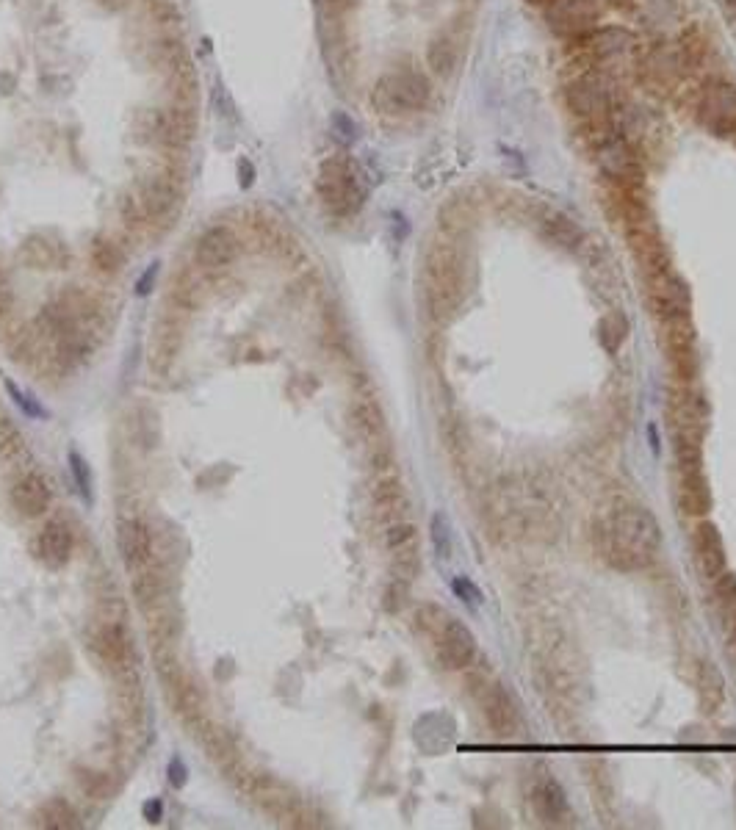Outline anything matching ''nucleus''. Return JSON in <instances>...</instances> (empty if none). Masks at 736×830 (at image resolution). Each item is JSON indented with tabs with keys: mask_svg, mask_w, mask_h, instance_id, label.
Returning <instances> with one entry per match:
<instances>
[{
	"mask_svg": "<svg viewBox=\"0 0 736 830\" xmlns=\"http://www.w3.org/2000/svg\"><path fill=\"white\" fill-rule=\"evenodd\" d=\"M598 537L604 557L620 570H640L651 565L662 546V532L653 512L631 501H618L604 512Z\"/></svg>",
	"mask_w": 736,
	"mask_h": 830,
	"instance_id": "1",
	"label": "nucleus"
},
{
	"mask_svg": "<svg viewBox=\"0 0 736 830\" xmlns=\"http://www.w3.org/2000/svg\"><path fill=\"white\" fill-rule=\"evenodd\" d=\"M416 629L432 645V653L443 670H463L474 662L476 640L463 623L443 612L440 606H421L416 612Z\"/></svg>",
	"mask_w": 736,
	"mask_h": 830,
	"instance_id": "2",
	"label": "nucleus"
},
{
	"mask_svg": "<svg viewBox=\"0 0 736 830\" xmlns=\"http://www.w3.org/2000/svg\"><path fill=\"white\" fill-rule=\"evenodd\" d=\"M316 194H319L321 205L338 219L355 216L366 202L363 178L346 155H330L327 161H321Z\"/></svg>",
	"mask_w": 736,
	"mask_h": 830,
	"instance_id": "3",
	"label": "nucleus"
},
{
	"mask_svg": "<svg viewBox=\"0 0 736 830\" xmlns=\"http://www.w3.org/2000/svg\"><path fill=\"white\" fill-rule=\"evenodd\" d=\"M424 291L435 316H449L465 294V266L452 247H435L424 266Z\"/></svg>",
	"mask_w": 736,
	"mask_h": 830,
	"instance_id": "4",
	"label": "nucleus"
},
{
	"mask_svg": "<svg viewBox=\"0 0 736 830\" xmlns=\"http://www.w3.org/2000/svg\"><path fill=\"white\" fill-rule=\"evenodd\" d=\"M429 81L424 72L416 70H393L385 72L380 81L374 83L371 103L380 114L388 117H404V114H416L429 103Z\"/></svg>",
	"mask_w": 736,
	"mask_h": 830,
	"instance_id": "5",
	"label": "nucleus"
},
{
	"mask_svg": "<svg viewBox=\"0 0 736 830\" xmlns=\"http://www.w3.org/2000/svg\"><path fill=\"white\" fill-rule=\"evenodd\" d=\"M565 103L584 122H604L612 114L615 97L604 75L584 72L565 86Z\"/></svg>",
	"mask_w": 736,
	"mask_h": 830,
	"instance_id": "6",
	"label": "nucleus"
},
{
	"mask_svg": "<svg viewBox=\"0 0 736 830\" xmlns=\"http://www.w3.org/2000/svg\"><path fill=\"white\" fill-rule=\"evenodd\" d=\"M695 117L714 136L736 133V86L728 81H712L703 86L695 103Z\"/></svg>",
	"mask_w": 736,
	"mask_h": 830,
	"instance_id": "7",
	"label": "nucleus"
},
{
	"mask_svg": "<svg viewBox=\"0 0 736 830\" xmlns=\"http://www.w3.org/2000/svg\"><path fill=\"white\" fill-rule=\"evenodd\" d=\"M546 23L557 36L579 39L598 28L595 0H551L546 6Z\"/></svg>",
	"mask_w": 736,
	"mask_h": 830,
	"instance_id": "8",
	"label": "nucleus"
},
{
	"mask_svg": "<svg viewBox=\"0 0 736 830\" xmlns=\"http://www.w3.org/2000/svg\"><path fill=\"white\" fill-rule=\"evenodd\" d=\"M178 200L180 194L175 189V183L161 175H150L147 180H142L139 186V194H136V211L142 216L144 222L150 225H167V219L175 211H178Z\"/></svg>",
	"mask_w": 736,
	"mask_h": 830,
	"instance_id": "9",
	"label": "nucleus"
},
{
	"mask_svg": "<svg viewBox=\"0 0 736 830\" xmlns=\"http://www.w3.org/2000/svg\"><path fill=\"white\" fill-rule=\"evenodd\" d=\"M706 418H709V407L703 402L701 393H695L692 388L676 393L673 424H676V440L681 446H701L703 432H706Z\"/></svg>",
	"mask_w": 736,
	"mask_h": 830,
	"instance_id": "10",
	"label": "nucleus"
},
{
	"mask_svg": "<svg viewBox=\"0 0 736 830\" xmlns=\"http://www.w3.org/2000/svg\"><path fill=\"white\" fill-rule=\"evenodd\" d=\"M238 258V236L225 225L208 227L194 247V261L205 272H219L227 269Z\"/></svg>",
	"mask_w": 736,
	"mask_h": 830,
	"instance_id": "11",
	"label": "nucleus"
},
{
	"mask_svg": "<svg viewBox=\"0 0 736 830\" xmlns=\"http://www.w3.org/2000/svg\"><path fill=\"white\" fill-rule=\"evenodd\" d=\"M653 308L659 313L662 324L673 321H687L692 310V297H689L687 283L673 272H662L653 277Z\"/></svg>",
	"mask_w": 736,
	"mask_h": 830,
	"instance_id": "12",
	"label": "nucleus"
},
{
	"mask_svg": "<svg viewBox=\"0 0 736 830\" xmlns=\"http://www.w3.org/2000/svg\"><path fill=\"white\" fill-rule=\"evenodd\" d=\"M598 166L606 178L620 186H637L642 180V164L634 147L623 139H609L598 147Z\"/></svg>",
	"mask_w": 736,
	"mask_h": 830,
	"instance_id": "13",
	"label": "nucleus"
},
{
	"mask_svg": "<svg viewBox=\"0 0 736 830\" xmlns=\"http://www.w3.org/2000/svg\"><path fill=\"white\" fill-rule=\"evenodd\" d=\"M117 546L125 568L142 573L153 559V532L142 518H122L117 532Z\"/></svg>",
	"mask_w": 736,
	"mask_h": 830,
	"instance_id": "14",
	"label": "nucleus"
},
{
	"mask_svg": "<svg viewBox=\"0 0 736 830\" xmlns=\"http://www.w3.org/2000/svg\"><path fill=\"white\" fill-rule=\"evenodd\" d=\"M72 546H75V537H72L70 523L61 521V518H50V521L42 526V532L36 534L34 554L42 559L48 568H61V565H67V559H70L72 554Z\"/></svg>",
	"mask_w": 736,
	"mask_h": 830,
	"instance_id": "15",
	"label": "nucleus"
},
{
	"mask_svg": "<svg viewBox=\"0 0 736 830\" xmlns=\"http://www.w3.org/2000/svg\"><path fill=\"white\" fill-rule=\"evenodd\" d=\"M692 551H695V565L706 579H723L725 570V548L720 534L712 523H701L692 534Z\"/></svg>",
	"mask_w": 736,
	"mask_h": 830,
	"instance_id": "16",
	"label": "nucleus"
},
{
	"mask_svg": "<svg viewBox=\"0 0 736 830\" xmlns=\"http://www.w3.org/2000/svg\"><path fill=\"white\" fill-rule=\"evenodd\" d=\"M371 501H374V512H377V518H380L385 526H388V523L404 521L407 507H410L407 493H404L402 482H399V476L396 474L377 476L374 490H371Z\"/></svg>",
	"mask_w": 736,
	"mask_h": 830,
	"instance_id": "17",
	"label": "nucleus"
},
{
	"mask_svg": "<svg viewBox=\"0 0 736 830\" xmlns=\"http://www.w3.org/2000/svg\"><path fill=\"white\" fill-rule=\"evenodd\" d=\"M50 498H53V490H50L48 479L34 471L20 476L12 487L14 510L23 518H39L50 507Z\"/></svg>",
	"mask_w": 736,
	"mask_h": 830,
	"instance_id": "18",
	"label": "nucleus"
},
{
	"mask_svg": "<svg viewBox=\"0 0 736 830\" xmlns=\"http://www.w3.org/2000/svg\"><path fill=\"white\" fill-rule=\"evenodd\" d=\"M20 258H23L31 269H61L64 263L70 261L67 247L48 236H31L25 238L23 249H20Z\"/></svg>",
	"mask_w": 736,
	"mask_h": 830,
	"instance_id": "19",
	"label": "nucleus"
},
{
	"mask_svg": "<svg viewBox=\"0 0 736 830\" xmlns=\"http://www.w3.org/2000/svg\"><path fill=\"white\" fill-rule=\"evenodd\" d=\"M95 648L108 667H114V670H125L128 667L131 645H128V634H125V629L119 623H106L103 629L97 631Z\"/></svg>",
	"mask_w": 736,
	"mask_h": 830,
	"instance_id": "20",
	"label": "nucleus"
},
{
	"mask_svg": "<svg viewBox=\"0 0 736 830\" xmlns=\"http://www.w3.org/2000/svg\"><path fill=\"white\" fill-rule=\"evenodd\" d=\"M590 48L598 59L612 61L629 56L631 50L637 48V39L626 28H595L590 34Z\"/></svg>",
	"mask_w": 736,
	"mask_h": 830,
	"instance_id": "21",
	"label": "nucleus"
},
{
	"mask_svg": "<svg viewBox=\"0 0 736 830\" xmlns=\"http://www.w3.org/2000/svg\"><path fill=\"white\" fill-rule=\"evenodd\" d=\"M681 72H684V61H681V53L676 48H656L645 59V75L651 78V83L662 86V89L676 86Z\"/></svg>",
	"mask_w": 736,
	"mask_h": 830,
	"instance_id": "22",
	"label": "nucleus"
},
{
	"mask_svg": "<svg viewBox=\"0 0 736 830\" xmlns=\"http://www.w3.org/2000/svg\"><path fill=\"white\" fill-rule=\"evenodd\" d=\"M482 712H485L490 728H496L499 734H507L515 725V706L499 684H487L485 698H482Z\"/></svg>",
	"mask_w": 736,
	"mask_h": 830,
	"instance_id": "23",
	"label": "nucleus"
},
{
	"mask_svg": "<svg viewBox=\"0 0 736 830\" xmlns=\"http://www.w3.org/2000/svg\"><path fill=\"white\" fill-rule=\"evenodd\" d=\"M352 427L368 443H380L385 438V418L374 402H357L352 407Z\"/></svg>",
	"mask_w": 736,
	"mask_h": 830,
	"instance_id": "24",
	"label": "nucleus"
},
{
	"mask_svg": "<svg viewBox=\"0 0 736 830\" xmlns=\"http://www.w3.org/2000/svg\"><path fill=\"white\" fill-rule=\"evenodd\" d=\"M34 825L53 830H72L81 828V819H78L75 808H72L67 800H59V797H56V800H48L45 806L39 808Z\"/></svg>",
	"mask_w": 736,
	"mask_h": 830,
	"instance_id": "25",
	"label": "nucleus"
},
{
	"mask_svg": "<svg viewBox=\"0 0 736 830\" xmlns=\"http://www.w3.org/2000/svg\"><path fill=\"white\" fill-rule=\"evenodd\" d=\"M535 808L540 811L543 822H559V819L565 817V795H562L557 781L546 778V781L537 786Z\"/></svg>",
	"mask_w": 736,
	"mask_h": 830,
	"instance_id": "26",
	"label": "nucleus"
},
{
	"mask_svg": "<svg viewBox=\"0 0 736 830\" xmlns=\"http://www.w3.org/2000/svg\"><path fill=\"white\" fill-rule=\"evenodd\" d=\"M427 59L435 75H449L457 67V61H460V50L454 45L452 36H435L427 50Z\"/></svg>",
	"mask_w": 736,
	"mask_h": 830,
	"instance_id": "27",
	"label": "nucleus"
},
{
	"mask_svg": "<svg viewBox=\"0 0 736 830\" xmlns=\"http://www.w3.org/2000/svg\"><path fill=\"white\" fill-rule=\"evenodd\" d=\"M92 263L97 266V272L117 274L125 266V252L111 238H95V244H92Z\"/></svg>",
	"mask_w": 736,
	"mask_h": 830,
	"instance_id": "28",
	"label": "nucleus"
},
{
	"mask_svg": "<svg viewBox=\"0 0 736 830\" xmlns=\"http://www.w3.org/2000/svg\"><path fill=\"white\" fill-rule=\"evenodd\" d=\"M546 236L557 244V247H576L582 241V233L579 227L570 222L568 216L562 214H551L546 222Z\"/></svg>",
	"mask_w": 736,
	"mask_h": 830,
	"instance_id": "29",
	"label": "nucleus"
},
{
	"mask_svg": "<svg viewBox=\"0 0 736 830\" xmlns=\"http://www.w3.org/2000/svg\"><path fill=\"white\" fill-rule=\"evenodd\" d=\"M698 684H701V698L706 706H709V695H712V692L723 700V678H720V673H717L714 667H709V664L703 667V676L698 678Z\"/></svg>",
	"mask_w": 736,
	"mask_h": 830,
	"instance_id": "30",
	"label": "nucleus"
},
{
	"mask_svg": "<svg viewBox=\"0 0 736 830\" xmlns=\"http://www.w3.org/2000/svg\"><path fill=\"white\" fill-rule=\"evenodd\" d=\"M432 540H435V548L440 551V557H449V521L443 515H435L432 518Z\"/></svg>",
	"mask_w": 736,
	"mask_h": 830,
	"instance_id": "31",
	"label": "nucleus"
},
{
	"mask_svg": "<svg viewBox=\"0 0 736 830\" xmlns=\"http://www.w3.org/2000/svg\"><path fill=\"white\" fill-rule=\"evenodd\" d=\"M12 305H14L12 283H9V277H6V272L0 269V319H6V316L12 313Z\"/></svg>",
	"mask_w": 736,
	"mask_h": 830,
	"instance_id": "32",
	"label": "nucleus"
},
{
	"mask_svg": "<svg viewBox=\"0 0 736 830\" xmlns=\"http://www.w3.org/2000/svg\"><path fill=\"white\" fill-rule=\"evenodd\" d=\"M70 465H72V474H75V482H78V487H81V493H89V471H86V463L75 454V451H70Z\"/></svg>",
	"mask_w": 736,
	"mask_h": 830,
	"instance_id": "33",
	"label": "nucleus"
},
{
	"mask_svg": "<svg viewBox=\"0 0 736 830\" xmlns=\"http://www.w3.org/2000/svg\"><path fill=\"white\" fill-rule=\"evenodd\" d=\"M6 388H9V393H12V396H14V402L20 404V407H23V410L28 415H42V413H45V410H42L39 404L31 402V396H25L23 391H17V388H14L12 382H6Z\"/></svg>",
	"mask_w": 736,
	"mask_h": 830,
	"instance_id": "34",
	"label": "nucleus"
},
{
	"mask_svg": "<svg viewBox=\"0 0 736 830\" xmlns=\"http://www.w3.org/2000/svg\"><path fill=\"white\" fill-rule=\"evenodd\" d=\"M183 764H180V761H172V764H169V781L175 783V786H180V783L186 781V775H183Z\"/></svg>",
	"mask_w": 736,
	"mask_h": 830,
	"instance_id": "35",
	"label": "nucleus"
},
{
	"mask_svg": "<svg viewBox=\"0 0 736 830\" xmlns=\"http://www.w3.org/2000/svg\"><path fill=\"white\" fill-rule=\"evenodd\" d=\"M327 3H330V9H335V12H346V9L357 6V0H327Z\"/></svg>",
	"mask_w": 736,
	"mask_h": 830,
	"instance_id": "36",
	"label": "nucleus"
},
{
	"mask_svg": "<svg viewBox=\"0 0 736 830\" xmlns=\"http://www.w3.org/2000/svg\"><path fill=\"white\" fill-rule=\"evenodd\" d=\"M97 3H100L103 9H108V12H117V9H122L128 0H97Z\"/></svg>",
	"mask_w": 736,
	"mask_h": 830,
	"instance_id": "37",
	"label": "nucleus"
},
{
	"mask_svg": "<svg viewBox=\"0 0 736 830\" xmlns=\"http://www.w3.org/2000/svg\"><path fill=\"white\" fill-rule=\"evenodd\" d=\"M532 3H540V6H548L551 0H532Z\"/></svg>",
	"mask_w": 736,
	"mask_h": 830,
	"instance_id": "38",
	"label": "nucleus"
},
{
	"mask_svg": "<svg viewBox=\"0 0 736 830\" xmlns=\"http://www.w3.org/2000/svg\"><path fill=\"white\" fill-rule=\"evenodd\" d=\"M728 3H731V6H736V0H728Z\"/></svg>",
	"mask_w": 736,
	"mask_h": 830,
	"instance_id": "39",
	"label": "nucleus"
}]
</instances>
